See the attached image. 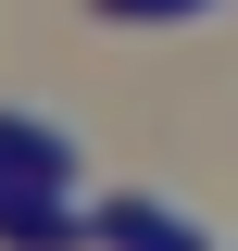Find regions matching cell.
<instances>
[{"label": "cell", "mask_w": 238, "mask_h": 251, "mask_svg": "<svg viewBox=\"0 0 238 251\" xmlns=\"http://www.w3.org/2000/svg\"><path fill=\"white\" fill-rule=\"evenodd\" d=\"M100 239H113V251H213L201 226H176L163 201H100Z\"/></svg>", "instance_id": "3957f363"}, {"label": "cell", "mask_w": 238, "mask_h": 251, "mask_svg": "<svg viewBox=\"0 0 238 251\" xmlns=\"http://www.w3.org/2000/svg\"><path fill=\"white\" fill-rule=\"evenodd\" d=\"M100 13H213V0H100Z\"/></svg>", "instance_id": "277c9868"}, {"label": "cell", "mask_w": 238, "mask_h": 251, "mask_svg": "<svg viewBox=\"0 0 238 251\" xmlns=\"http://www.w3.org/2000/svg\"><path fill=\"white\" fill-rule=\"evenodd\" d=\"M75 176H88V163H75V138H63V126L0 113V201H63Z\"/></svg>", "instance_id": "6da1fadb"}, {"label": "cell", "mask_w": 238, "mask_h": 251, "mask_svg": "<svg viewBox=\"0 0 238 251\" xmlns=\"http://www.w3.org/2000/svg\"><path fill=\"white\" fill-rule=\"evenodd\" d=\"M0 239L13 251H75V239H100V214H75V201H0Z\"/></svg>", "instance_id": "7a4b0ae2"}]
</instances>
